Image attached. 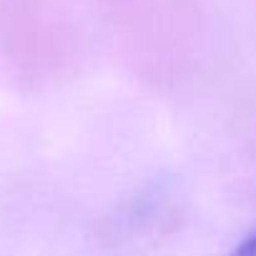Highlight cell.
Listing matches in <instances>:
<instances>
[{"label": "cell", "instance_id": "1", "mask_svg": "<svg viewBox=\"0 0 256 256\" xmlns=\"http://www.w3.org/2000/svg\"><path fill=\"white\" fill-rule=\"evenodd\" d=\"M228 256H256V231L254 234H248Z\"/></svg>", "mask_w": 256, "mask_h": 256}]
</instances>
